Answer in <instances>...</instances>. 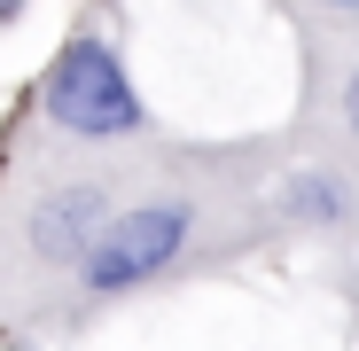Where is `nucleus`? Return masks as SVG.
<instances>
[{
	"label": "nucleus",
	"mask_w": 359,
	"mask_h": 351,
	"mask_svg": "<svg viewBox=\"0 0 359 351\" xmlns=\"http://www.w3.org/2000/svg\"><path fill=\"white\" fill-rule=\"evenodd\" d=\"M39 102H47V117L63 133H86V141H117V133H141L149 125L126 63H117V47H102V39H71L63 55H55Z\"/></svg>",
	"instance_id": "f257e3e1"
},
{
	"label": "nucleus",
	"mask_w": 359,
	"mask_h": 351,
	"mask_svg": "<svg viewBox=\"0 0 359 351\" xmlns=\"http://www.w3.org/2000/svg\"><path fill=\"white\" fill-rule=\"evenodd\" d=\"M188 234H196V211H188V203H133V211H109L102 234H94V250L79 258V273H86L94 297L141 289V281H156L180 250H188Z\"/></svg>",
	"instance_id": "f03ea898"
},
{
	"label": "nucleus",
	"mask_w": 359,
	"mask_h": 351,
	"mask_svg": "<svg viewBox=\"0 0 359 351\" xmlns=\"http://www.w3.org/2000/svg\"><path fill=\"white\" fill-rule=\"evenodd\" d=\"M109 219V195L102 188H55L39 211H32V250L39 258H86L94 234Z\"/></svg>",
	"instance_id": "7ed1b4c3"
},
{
	"label": "nucleus",
	"mask_w": 359,
	"mask_h": 351,
	"mask_svg": "<svg viewBox=\"0 0 359 351\" xmlns=\"http://www.w3.org/2000/svg\"><path fill=\"white\" fill-rule=\"evenodd\" d=\"M289 211H297V219H320V226H328V219H344V188H336V180H320V172H305V180L289 188Z\"/></svg>",
	"instance_id": "20e7f679"
},
{
	"label": "nucleus",
	"mask_w": 359,
	"mask_h": 351,
	"mask_svg": "<svg viewBox=\"0 0 359 351\" xmlns=\"http://www.w3.org/2000/svg\"><path fill=\"white\" fill-rule=\"evenodd\" d=\"M344 117H351V133H359V71H351V86H344Z\"/></svg>",
	"instance_id": "39448f33"
},
{
	"label": "nucleus",
	"mask_w": 359,
	"mask_h": 351,
	"mask_svg": "<svg viewBox=\"0 0 359 351\" xmlns=\"http://www.w3.org/2000/svg\"><path fill=\"white\" fill-rule=\"evenodd\" d=\"M8 16H24V0H0V24H8Z\"/></svg>",
	"instance_id": "423d86ee"
},
{
	"label": "nucleus",
	"mask_w": 359,
	"mask_h": 351,
	"mask_svg": "<svg viewBox=\"0 0 359 351\" xmlns=\"http://www.w3.org/2000/svg\"><path fill=\"white\" fill-rule=\"evenodd\" d=\"M328 8H359V0H328Z\"/></svg>",
	"instance_id": "0eeeda50"
}]
</instances>
